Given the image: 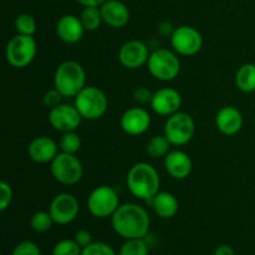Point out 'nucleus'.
Returning a JSON list of instances; mask_svg holds the SVG:
<instances>
[{
	"label": "nucleus",
	"instance_id": "obj_1",
	"mask_svg": "<svg viewBox=\"0 0 255 255\" xmlns=\"http://www.w3.org/2000/svg\"><path fill=\"white\" fill-rule=\"evenodd\" d=\"M114 231L127 239H143L148 234L149 214L143 207L136 203H125L117 208L111 217Z\"/></svg>",
	"mask_w": 255,
	"mask_h": 255
},
{
	"label": "nucleus",
	"instance_id": "obj_2",
	"mask_svg": "<svg viewBox=\"0 0 255 255\" xmlns=\"http://www.w3.org/2000/svg\"><path fill=\"white\" fill-rule=\"evenodd\" d=\"M129 193L139 201L148 203L159 192L161 179L157 169L147 162H138L129 168L126 177Z\"/></svg>",
	"mask_w": 255,
	"mask_h": 255
},
{
	"label": "nucleus",
	"instance_id": "obj_3",
	"mask_svg": "<svg viewBox=\"0 0 255 255\" xmlns=\"http://www.w3.org/2000/svg\"><path fill=\"white\" fill-rule=\"evenodd\" d=\"M54 87L64 97H75L86 87V71L84 66L74 60H66L56 67L54 74Z\"/></svg>",
	"mask_w": 255,
	"mask_h": 255
},
{
	"label": "nucleus",
	"instance_id": "obj_4",
	"mask_svg": "<svg viewBox=\"0 0 255 255\" xmlns=\"http://www.w3.org/2000/svg\"><path fill=\"white\" fill-rule=\"evenodd\" d=\"M74 105L84 120L95 121L104 116L109 109L105 92L96 86H86L74 97Z\"/></svg>",
	"mask_w": 255,
	"mask_h": 255
},
{
	"label": "nucleus",
	"instance_id": "obj_5",
	"mask_svg": "<svg viewBox=\"0 0 255 255\" xmlns=\"http://www.w3.org/2000/svg\"><path fill=\"white\" fill-rule=\"evenodd\" d=\"M149 74L159 81H172L181 71V61L177 52L168 49H157L151 52L147 61Z\"/></svg>",
	"mask_w": 255,
	"mask_h": 255
},
{
	"label": "nucleus",
	"instance_id": "obj_6",
	"mask_svg": "<svg viewBox=\"0 0 255 255\" xmlns=\"http://www.w3.org/2000/svg\"><path fill=\"white\" fill-rule=\"evenodd\" d=\"M36 41L29 35L16 34L7 41L5 47V59L15 69H24L34 61L36 56Z\"/></svg>",
	"mask_w": 255,
	"mask_h": 255
},
{
	"label": "nucleus",
	"instance_id": "obj_7",
	"mask_svg": "<svg viewBox=\"0 0 255 255\" xmlns=\"http://www.w3.org/2000/svg\"><path fill=\"white\" fill-rule=\"evenodd\" d=\"M194 131H196V125L193 117L187 112L178 111L167 119L163 134L172 146L181 147L192 141Z\"/></svg>",
	"mask_w": 255,
	"mask_h": 255
},
{
	"label": "nucleus",
	"instance_id": "obj_8",
	"mask_svg": "<svg viewBox=\"0 0 255 255\" xmlns=\"http://www.w3.org/2000/svg\"><path fill=\"white\" fill-rule=\"evenodd\" d=\"M50 171L55 181L64 186H74L82 178L84 168L76 154L59 152L54 161L50 163Z\"/></svg>",
	"mask_w": 255,
	"mask_h": 255
},
{
	"label": "nucleus",
	"instance_id": "obj_9",
	"mask_svg": "<svg viewBox=\"0 0 255 255\" xmlns=\"http://www.w3.org/2000/svg\"><path fill=\"white\" fill-rule=\"evenodd\" d=\"M87 211L95 218H109L114 216L121 204L117 192L110 186L96 187L87 197Z\"/></svg>",
	"mask_w": 255,
	"mask_h": 255
},
{
	"label": "nucleus",
	"instance_id": "obj_10",
	"mask_svg": "<svg viewBox=\"0 0 255 255\" xmlns=\"http://www.w3.org/2000/svg\"><path fill=\"white\" fill-rule=\"evenodd\" d=\"M169 40L173 51L182 56H194L203 46L202 34L196 27L189 25H182L173 29Z\"/></svg>",
	"mask_w": 255,
	"mask_h": 255
},
{
	"label": "nucleus",
	"instance_id": "obj_11",
	"mask_svg": "<svg viewBox=\"0 0 255 255\" xmlns=\"http://www.w3.org/2000/svg\"><path fill=\"white\" fill-rule=\"evenodd\" d=\"M79 201L70 193H60L55 196L49 207V213L51 214L54 223L59 226L72 223L79 216Z\"/></svg>",
	"mask_w": 255,
	"mask_h": 255
},
{
	"label": "nucleus",
	"instance_id": "obj_12",
	"mask_svg": "<svg viewBox=\"0 0 255 255\" xmlns=\"http://www.w3.org/2000/svg\"><path fill=\"white\" fill-rule=\"evenodd\" d=\"M82 116L75 105L61 104L54 107L49 112V124L59 132L76 131L82 121Z\"/></svg>",
	"mask_w": 255,
	"mask_h": 255
},
{
	"label": "nucleus",
	"instance_id": "obj_13",
	"mask_svg": "<svg viewBox=\"0 0 255 255\" xmlns=\"http://www.w3.org/2000/svg\"><path fill=\"white\" fill-rule=\"evenodd\" d=\"M149 55L148 46L143 41L129 40L120 47L119 61L126 69L136 70L147 65Z\"/></svg>",
	"mask_w": 255,
	"mask_h": 255
},
{
	"label": "nucleus",
	"instance_id": "obj_14",
	"mask_svg": "<svg viewBox=\"0 0 255 255\" xmlns=\"http://www.w3.org/2000/svg\"><path fill=\"white\" fill-rule=\"evenodd\" d=\"M151 109L159 116L169 117L179 111L182 106V96L172 87H163L153 92L151 100Z\"/></svg>",
	"mask_w": 255,
	"mask_h": 255
},
{
	"label": "nucleus",
	"instance_id": "obj_15",
	"mask_svg": "<svg viewBox=\"0 0 255 255\" xmlns=\"http://www.w3.org/2000/svg\"><path fill=\"white\" fill-rule=\"evenodd\" d=\"M120 126L129 136L143 134L151 126V116L143 107H132L126 110L120 120Z\"/></svg>",
	"mask_w": 255,
	"mask_h": 255
},
{
	"label": "nucleus",
	"instance_id": "obj_16",
	"mask_svg": "<svg viewBox=\"0 0 255 255\" xmlns=\"http://www.w3.org/2000/svg\"><path fill=\"white\" fill-rule=\"evenodd\" d=\"M59 144L47 136L35 137L27 146V154L35 163H51L59 154Z\"/></svg>",
	"mask_w": 255,
	"mask_h": 255
},
{
	"label": "nucleus",
	"instance_id": "obj_17",
	"mask_svg": "<svg viewBox=\"0 0 255 255\" xmlns=\"http://www.w3.org/2000/svg\"><path fill=\"white\" fill-rule=\"evenodd\" d=\"M55 31H56L57 37L65 44H76L82 39L86 30L80 20V16L65 14L57 20Z\"/></svg>",
	"mask_w": 255,
	"mask_h": 255
},
{
	"label": "nucleus",
	"instance_id": "obj_18",
	"mask_svg": "<svg viewBox=\"0 0 255 255\" xmlns=\"http://www.w3.org/2000/svg\"><path fill=\"white\" fill-rule=\"evenodd\" d=\"M102 20L112 29H121L129 21V10L125 2L120 0H106L100 6Z\"/></svg>",
	"mask_w": 255,
	"mask_h": 255
},
{
	"label": "nucleus",
	"instance_id": "obj_19",
	"mask_svg": "<svg viewBox=\"0 0 255 255\" xmlns=\"http://www.w3.org/2000/svg\"><path fill=\"white\" fill-rule=\"evenodd\" d=\"M164 169L174 179H186L193 169V162L186 152L181 149L169 151L164 157Z\"/></svg>",
	"mask_w": 255,
	"mask_h": 255
},
{
	"label": "nucleus",
	"instance_id": "obj_20",
	"mask_svg": "<svg viewBox=\"0 0 255 255\" xmlns=\"http://www.w3.org/2000/svg\"><path fill=\"white\" fill-rule=\"evenodd\" d=\"M216 127L222 134L234 136L243 127V115L234 106L222 107L216 116Z\"/></svg>",
	"mask_w": 255,
	"mask_h": 255
},
{
	"label": "nucleus",
	"instance_id": "obj_21",
	"mask_svg": "<svg viewBox=\"0 0 255 255\" xmlns=\"http://www.w3.org/2000/svg\"><path fill=\"white\" fill-rule=\"evenodd\" d=\"M153 208L154 213L163 219L173 218L177 214L179 208L178 201L176 197L169 192H161L159 191L151 201L148 202Z\"/></svg>",
	"mask_w": 255,
	"mask_h": 255
},
{
	"label": "nucleus",
	"instance_id": "obj_22",
	"mask_svg": "<svg viewBox=\"0 0 255 255\" xmlns=\"http://www.w3.org/2000/svg\"><path fill=\"white\" fill-rule=\"evenodd\" d=\"M236 86L244 94L255 91V64H244L236 74Z\"/></svg>",
	"mask_w": 255,
	"mask_h": 255
},
{
	"label": "nucleus",
	"instance_id": "obj_23",
	"mask_svg": "<svg viewBox=\"0 0 255 255\" xmlns=\"http://www.w3.org/2000/svg\"><path fill=\"white\" fill-rule=\"evenodd\" d=\"M80 20L86 31H96L104 22L100 6H85L80 14Z\"/></svg>",
	"mask_w": 255,
	"mask_h": 255
},
{
	"label": "nucleus",
	"instance_id": "obj_24",
	"mask_svg": "<svg viewBox=\"0 0 255 255\" xmlns=\"http://www.w3.org/2000/svg\"><path fill=\"white\" fill-rule=\"evenodd\" d=\"M171 146L172 144L169 143L164 134H158L149 139L146 147V152L152 158H161V157H166L168 154Z\"/></svg>",
	"mask_w": 255,
	"mask_h": 255
},
{
	"label": "nucleus",
	"instance_id": "obj_25",
	"mask_svg": "<svg viewBox=\"0 0 255 255\" xmlns=\"http://www.w3.org/2000/svg\"><path fill=\"white\" fill-rule=\"evenodd\" d=\"M60 152L70 154H76L81 148V138L76 131L64 132L59 141Z\"/></svg>",
	"mask_w": 255,
	"mask_h": 255
},
{
	"label": "nucleus",
	"instance_id": "obj_26",
	"mask_svg": "<svg viewBox=\"0 0 255 255\" xmlns=\"http://www.w3.org/2000/svg\"><path fill=\"white\" fill-rule=\"evenodd\" d=\"M52 224H55L54 219L49 212L39 211L32 214L30 218V227L36 233H45L51 228Z\"/></svg>",
	"mask_w": 255,
	"mask_h": 255
},
{
	"label": "nucleus",
	"instance_id": "obj_27",
	"mask_svg": "<svg viewBox=\"0 0 255 255\" xmlns=\"http://www.w3.org/2000/svg\"><path fill=\"white\" fill-rule=\"evenodd\" d=\"M119 255H148V244L143 239H127Z\"/></svg>",
	"mask_w": 255,
	"mask_h": 255
},
{
	"label": "nucleus",
	"instance_id": "obj_28",
	"mask_svg": "<svg viewBox=\"0 0 255 255\" xmlns=\"http://www.w3.org/2000/svg\"><path fill=\"white\" fill-rule=\"evenodd\" d=\"M14 25L17 34L32 36L36 31V21H35L34 16L27 14V12H22V14L17 15Z\"/></svg>",
	"mask_w": 255,
	"mask_h": 255
},
{
	"label": "nucleus",
	"instance_id": "obj_29",
	"mask_svg": "<svg viewBox=\"0 0 255 255\" xmlns=\"http://www.w3.org/2000/svg\"><path fill=\"white\" fill-rule=\"evenodd\" d=\"M82 248L79 244L70 239H64L55 244L52 249V255H81Z\"/></svg>",
	"mask_w": 255,
	"mask_h": 255
},
{
	"label": "nucleus",
	"instance_id": "obj_30",
	"mask_svg": "<svg viewBox=\"0 0 255 255\" xmlns=\"http://www.w3.org/2000/svg\"><path fill=\"white\" fill-rule=\"evenodd\" d=\"M81 255H116L114 248L104 242H92L90 246L82 249Z\"/></svg>",
	"mask_w": 255,
	"mask_h": 255
},
{
	"label": "nucleus",
	"instance_id": "obj_31",
	"mask_svg": "<svg viewBox=\"0 0 255 255\" xmlns=\"http://www.w3.org/2000/svg\"><path fill=\"white\" fill-rule=\"evenodd\" d=\"M12 189L7 182H0V211L5 212L12 202Z\"/></svg>",
	"mask_w": 255,
	"mask_h": 255
},
{
	"label": "nucleus",
	"instance_id": "obj_32",
	"mask_svg": "<svg viewBox=\"0 0 255 255\" xmlns=\"http://www.w3.org/2000/svg\"><path fill=\"white\" fill-rule=\"evenodd\" d=\"M11 255H41V252L34 242L24 241L15 247Z\"/></svg>",
	"mask_w": 255,
	"mask_h": 255
},
{
	"label": "nucleus",
	"instance_id": "obj_33",
	"mask_svg": "<svg viewBox=\"0 0 255 255\" xmlns=\"http://www.w3.org/2000/svg\"><path fill=\"white\" fill-rule=\"evenodd\" d=\"M62 99H64V96H62V95L54 87V89H50L45 92L44 97H42V104H44L45 107L51 110L54 109V107L61 105Z\"/></svg>",
	"mask_w": 255,
	"mask_h": 255
},
{
	"label": "nucleus",
	"instance_id": "obj_34",
	"mask_svg": "<svg viewBox=\"0 0 255 255\" xmlns=\"http://www.w3.org/2000/svg\"><path fill=\"white\" fill-rule=\"evenodd\" d=\"M152 96H153V92H151L148 89H147V87H144V86L137 87L133 92L134 101L138 102L139 105L151 104Z\"/></svg>",
	"mask_w": 255,
	"mask_h": 255
},
{
	"label": "nucleus",
	"instance_id": "obj_35",
	"mask_svg": "<svg viewBox=\"0 0 255 255\" xmlns=\"http://www.w3.org/2000/svg\"><path fill=\"white\" fill-rule=\"evenodd\" d=\"M75 242L84 249L92 243V236L90 234V232L82 229V231H79L75 234Z\"/></svg>",
	"mask_w": 255,
	"mask_h": 255
},
{
	"label": "nucleus",
	"instance_id": "obj_36",
	"mask_svg": "<svg viewBox=\"0 0 255 255\" xmlns=\"http://www.w3.org/2000/svg\"><path fill=\"white\" fill-rule=\"evenodd\" d=\"M214 255H236V253H234V249L229 244H221L214 251Z\"/></svg>",
	"mask_w": 255,
	"mask_h": 255
},
{
	"label": "nucleus",
	"instance_id": "obj_37",
	"mask_svg": "<svg viewBox=\"0 0 255 255\" xmlns=\"http://www.w3.org/2000/svg\"><path fill=\"white\" fill-rule=\"evenodd\" d=\"M82 6H101L106 0H76Z\"/></svg>",
	"mask_w": 255,
	"mask_h": 255
}]
</instances>
